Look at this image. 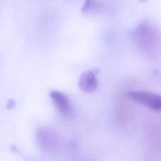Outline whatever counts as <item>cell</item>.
Wrapping results in <instances>:
<instances>
[{
    "label": "cell",
    "mask_w": 161,
    "mask_h": 161,
    "mask_svg": "<svg viewBox=\"0 0 161 161\" xmlns=\"http://www.w3.org/2000/svg\"><path fill=\"white\" fill-rule=\"evenodd\" d=\"M106 5V3L101 0H84L82 12L86 14L100 13L105 9Z\"/></svg>",
    "instance_id": "obj_5"
},
{
    "label": "cell",
    "mask_w": 161,
    "mask_h": 161,
    "mask_svg": "<svg viewBox=\"0 0 161 161\" xmlns=\"http://www.w3.org/2000/svg\"><path fill=\"white\" fill-rule=\"evenodd\" d=\"M80 89L86 92H92L96 90L98 82L95 74L92 70H87L82 74L79 80Z\"/></svg>",
    "instance_id": "obj_3"
},
{
    "label": "cell",
    "mask_w": 161,
    "mask_h": 161,
    "mask_svg": "<svg viewBox=\"0 0 161 161\" xmlns=\"http://www.w3.org/2000/svg\"><path fill=\"white\" fill-rule=\"evenodd\" d=\"M140 1H142V2H143V1H145L146 0H140Z\"/></svg>",
    "instance_id": "obj_6"
},
{
    "label": "cell",
    "mask_w": 161,
    "mask_h": 161,
    "mask_svg": "<svg viewBox=\"0 0 161 161\" xmlns=\"http://www.w3.org/2000/svg\"><path fill=\"white\" fill-rule=\"evenodd\" d=\"M49 96L59 112L65 116L70 114V103L65 94L58 91H52L49 93Z\"/></svg>",
    "instance_id": "obj_2"
},
{
    "label": "cell",
    "mask_w": 161,
    "mask_h": 161,
    "mask_svg": "<svg viewBox=\"0 0 161 161\" xmlns=\"http://www.w3.org/2000/svg\"><path fill=\"white\" fill-rule=\"evenodd\" d=\"M38 139L40 145L48 150L53 149L57 146V137L52 130L41 128L38 131Z\"/></svg>",
    "instance_id": "obj_4"
},
{
    "label": "cell",
    "mask_w": 161,
    "mask_h": 161,
    "mask_svg": "<svg viewBox=\"0 0 161 161\" xmlns=\"http://www.w3.org/2000/svg\"><path fill=\"white\" fill-rule=\"evenodd\" d=\"M130 99L155 111H161V95L148 91H130L127 93Z\"/></svg>",
    "instance_id": "obj_1"
}]
</instances>
